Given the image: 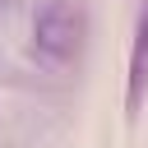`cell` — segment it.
Here are the masks:
<instances>
[{
  "instance_id": "1",
  "label": "cell",
  "mask_w": 148,
  "mask_h": 148,
  "mask_svg": "<svg viewBox=\"0 0 148 148\" xmlns=\"http://www.w3.org/2000/svg\"><path fill=\"white\" fill-rule=\"evenodd\" d=\"M79 9L69 5V0H46L42 9H37V18H32V42H37V51L51 60V65H65L74 51H79Z\"/></svg>"
},
{
  "instance_id": "2",
  "label": "cell",
  "mask_w": 148,
  "mask_h": 148,
  "mask_svg": "<svg viewBox=\"0 0 148 148\" xmlns=\"http://www.w3.org/2000/svg\"><path fill=\"white\" fill-rule=\"evenodd\" d=\"M148 88V5L139 14V32H134V56H130V111H139Z\"/></svg>"
}]
</instances>
